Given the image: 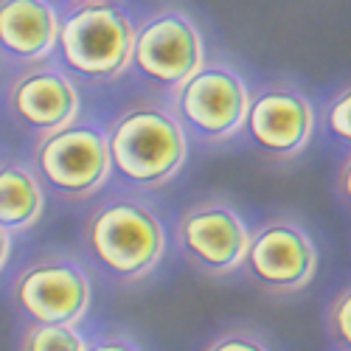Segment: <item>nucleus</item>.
<instances>
[{
  "label": "nucleus",
  "instance_id": "f257e3e1",
  "mask_svg": "<svg viewBox=\"0 0 351 351\" xmlns=\"http://www.w3.org/2000/svg\"><path fill=\"white\" fill-rule=\"evenodd\" d=\"M110 171L124 186L152 191L171 183L189 158V138L163 101H135L124 107L110 127Z\"/></svg>",
  "mask_w": 351,
  "mask_h": 351
},
{
  "label": "nucleus",
  "instance_id": "f03ea898",
  "mask_svg": "<svg viewBox=\"0 0 351 351\" xmlns=\"http://www.w3.org/2000/svg\"><path fill=\"white\" fill-rule=\"evenodd\" d=\"M84 247L107 278L138 284L158 270L166 253V233L160 217L146 202L115 194L87 217Z\"/></svg>",
  "mask_w": 351,
  "mask_h": 351
},
{
  "label": "nucleus",
  "instance_id": "7ed1b4c3",
  "mask_svg": "<svg viewBox=\"0 0 351 351\" xmlns=\"http://www.w3.org/2000/svg\"><path fill=\"white\" fill-rule=\"evenodd\" d=\"M135 23L130 14L107 3H90L68 9L60 23L56 37V56L62 71L84 82H112L119 79L132 62Z\"/></svg>",
  "mask_w": 351,
  "mask_h": 351
},
{
  "label": "nucleus",
  "instance_id": "20e7f679",
  "mask_svg": "<svg viewBox=\"0 0 351 351\" xmlns=\"http://www.w3.org/2000/svg\"><path fill=\"white\" fill-rule=\"evenodd\" d=\"M32 169L45 191L68 202L93 197L112 174L107 135L99 124L76 119L62 130L37 138Z\"/></svg>",
  "mask_w": 351,
  "mask_h": 351
},
{
  "label": "nucleus",
  "instance_id": "39448f33",
  "mask_svg": "<svg viewBox=\"0 0 351 351\" xmlns=\"http://www.w3.org/2000/svg\"><path fill=\"white\" fill-rule=\"evenodd\" d=\"M247 82L225 62H206L189 82L169 96L186 138L199 143H222L245 130L250 107Z\"/></svg>",
  "mask_w": 351,
  "mask_h": 351
},
{
  "label": "nucleus",
  "instance_id": "423d86ee",
  "mask_svg": "<svg viewBox=\"0 0 351 351\" xmlns=\"http://www.w3.org/2000/svg\"><path fill=\"white\" fill-rule=\"evenodd\" d=\"M206 62L202 32L183 9H158L135 25L130 68L158 93L171 96Z\"/></svg>",
  "mask_w": 351,
  "mask_h": 351
},
{
  "label": "nucleus",
  "instance_id": "0eeeda50",
  "mask_svg": "<svg viewBox=\"0 0 351 351\" xmlns=\"http://www.w3.org/2000/svg\"><path fill=\"white\" fill-rule=\"evenodd\" d=\"M12 301L25 324L79 326L93 304L90 276L62 253L40 256L14 276Z\"/></svg>",
  "mask_w": 351,
  "mask_h": 351
},
{
  "label": "nucleus",
  "instance_id": "6e6552de",
  "mask_svg": "<svg viewBox=\"0 0 351 351\" xmlns=\"http://www.w3.org/2000/svg\"><path fill=\"white\" fill-rule=\"evenodd\" d=\"M174 237L183 258L197 273L222 278L242 267L250 228L225 199H199L180 214Z\"/></svg>",
  "mask_w": 351,
  "mask_h": 351
},
{
  "label": "nucleus",
  "instance_id": "1a4fd4ad",
  "mask_svg": "<svg viewBox=\"0 0 351 351\" xmlns=\"http://www.w3.org/2000/svg\"><path fill=\"white\" fill-rule=\"evenodd\" d=\"M242 267L247 270L250 281H256L265 292L292 295L309 287L315 278L317 247L298 222L276 217L250 233Z\"/></svg>",
  "mask_w": 351,
  "mask_h": 351
},
{
  "label": "nucleus",
  "instance_id": "9d476101",
  "mask_svg": "<svg viewBox=\"0 0 351 351\" xmlns=\"http://www.w3.org/2000/svg\"><path fill=\"white\" fill-rule=\"evenodd\" d=\"M6 110L20 130L45 138L79 119L82 99L73 79L45 60L25 65L9 82Z\"/></svg>",
  "mask_w": 351,
  "mask_h": 351
},
{
  "label": "nucleus",
  "instance_id": "9b49d317",
  "mask_svg": "<svg viewBox=\"0 0 351 351\" xmlns=\"http://www.w3.org/2000/svg\"><path fill=\"white\" fill-rule=\"evenodd\" d=\"M245 130L261 155L284 163L306 149L315 132V107L295 87L267 84L250 96Z\"/></svg>",
  "mask_w": 351,
  "mask_h": 351
},
{
  "label": "nucleus",
  "instance_id": "f8f14e48",
  "mask_svg": "<svg viewBox=\"0 0 351 351\" xmlns=\"http://www.w3.org/2000/svg\"><path fill=\"white\" fill-rule=\"evenodd\" d=\"M62 14L53 0H0V60L45 62L56 51Z\"/></svg>",
  "mask_w": 351,
  "mask_h": 351
},
{
  "label": "nucleus",
  "instance_id": "ddd939ff",
  "mask_svg": "<svg viewBox=\"0 0 351 351\" xmlns=\"http://www.w3.org/2000/svg\"><path fill=\"white\" fill-rule=\"evenodd\" d=\"M45 214V189L32 166L0 160V230L9 237L32 230Z\"/></svg>",
  "mask_w": 351,
  "mask_h": 351
},
{
  "label": "nucleus",
  "instance_id": "4468645a",
  "mask_svg": "<svg viewBox=\"0 0 351 351\" xmlns=\"http://www.w3.org/2000/svg\"><path fill=\"white\" fill-rule=\"evenodd\" d=\"M87 340L79 326H45L25 324L17 351H84Z\"/></svg>",
  "mask_w": 351,
  "mask_h": 351
},
{
  "label": "nucleus",
  "instance_id": "2eb2a0df",
  "mask_svg": "<svg viewBox=\"0 0 351 351\" xmlns=\"http://www.w3.org/2000/svg\"><path fill=\"white\" fill-rule=\"evenodd\" d=\"M329 332L343 351H351V287H346L329 306Z\"/></svg>",
  "mask_w": 351,
  "mask_h": 351
},
{
  "label": "nucleus",
  "instance_id": "dca6fc26",
  "mask_svg": "<svg viewBox=\"0 0 351 351\" xmlns=\"http://www.w3.org/2000/svg\"><path fill=\"white\" fill-rule=\"evenodd\" d=\"M326 127L329 132L351 146V84L335 96V101L326 110Z\"/></svg>",
  "mask_w": 351,
  "mask_h": 351
},
{
  "label": "nucleus",
  "instance_id": "f3484780",
  "mask_svg": "<svg viewBox=\"0 0 351 351\" xmlns=\"http://www.w3.org/2000/svg\"><path fill=\"white\" fill-rule=\"evenodd\" d=\"M202 351H270V348L250 329H228L217 335Z\"/></svg>",
  "mask_w": 351,
  "mask_h": 351
},
{
  "label": "nucleus",
  "instance_id": "a211bd4d",
  "mask_svg": "<svg viewBox=\"0 0 351 351\" xmlns=\"http://www.w3.org/2000/svg\"><path fill=\"white\" fill-rule=\"evenodd\" d=\"M84 351H141V346L127 335L110 332V335H101V337L90 340Z\"/></svg>",
  "mask_w": 351,
  "mask_h": 351
},
{
  "label": "nucleus",
  "instance_id": "6ab92c4d",
  "mask_svg": "<svg viewBox=\"0 0 351 351\" xmlns=\"http://www.w3.org/2000/svg\"><path fill=\"white\" fill-rule=\"evenodd\" d=\"M340 189H343V197L351 206V155H348V160L343 163V171H340Z\"/></svg>",
  "mask_w": 351,
  "mask_h": 351
},
{
  "label": "nucleus",
  "instance_id": "aec40b11",
  "mask_svg": "<svg viewBox=\"0 0 351 351\" xmlns=\"http://www.w3.org/2000/svg\"><path fill=\"white\" fill-rule=\"evenodd\" d=\"M9 256H12V237L6 230H0V273H3Z\"/></svg>",
  "mask_w": 351,
  "mask_h": 351
},
{
  "label": "nucleus",
  "instance_id": "412c9836",
  "mask_svg": "<svg viewBox=\"0 0 351 351\" xmlns=\"http://www.w3.org/2000/svg\"><path fill=\"white\" fill-rule=\"evenodd\" d=\"M68 9H79V6H90V3H107V0H60Z\"/></svg>",
  "mask_w": 351,
  "mask_h": 351
}]
</instances>
